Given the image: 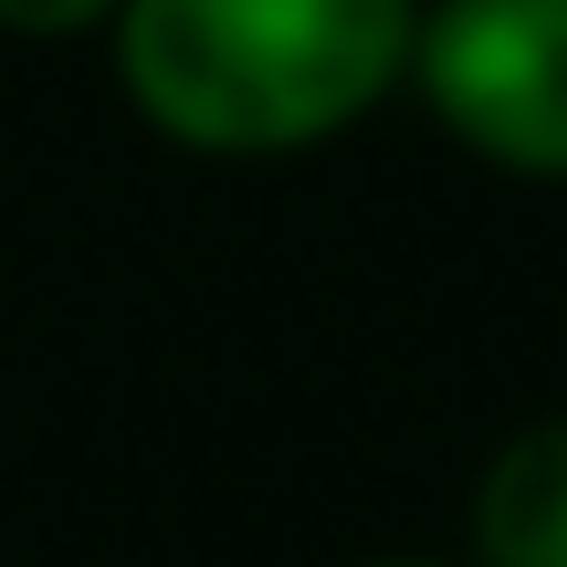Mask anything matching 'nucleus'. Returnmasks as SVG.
Here are the masks:
<instances>
[{"label":"nucleus","instance_id":"obj_2","mask_svg":"<svg viewBox=\"0 0 567 567\" xmlns=\"http://www.w3.org/2000/svg\"><path fill=\"white\" fill-rule=\"evenodd\" d=\"M410 84L505 179H567V0H431Z\"/></svg>","mask_w":567,"mask_h":567},{"label":"nucleus","instance_id":"obj_5","mask_svg":"<svg viewBox=\"0 0 567 567\" xmlns=\"http://www.w3.org/2000/svg\"><path fill=\"white\" fill-rule=\"evenodd\" d=\"M368 567H452V557H368Z\"/></svg>","mask_w":567,"mask_h":567},{"label":"nucleus","instance_id":"obj_4","mask_svg":"<svg viewBox=\"0 0 567 567\" xmlns=\"http://www.w3.org/2000/svg\"><path fill=\"white\" fill-rule=\"evenodd\" d=\"M126 0H0V32L21 42H74V32H105Z\"/></svg>","mask_w":567,"mask_h":567},{"label":"nucleus","instance_id":"obj_1","mask_svg":"<svg viewBox=\"0 0 567 567\" xmlns=\"http://www.w3.org/2000/svg\"><path fill=\"white\" fill-rule=\"evenodd\" d=\"M421 0H126L105 21L116 84L200 158L326 147L410 74Z\"/></svg>","mask_w":567,"mask_h":567},{"label":"nucleus","instance_id":"obj_3","mask_svg":"<svg viewBox=\"0 0 567 567\" xmlns=\"http://www.w3.org/2000/svg\"><path fill=\"white\" fill-rule=\"evenodd\" d=\"M473 567H567V410L505 431L473 473Z\"/></svg>","mask_w":567,"mask_h":567}]
</instances>
